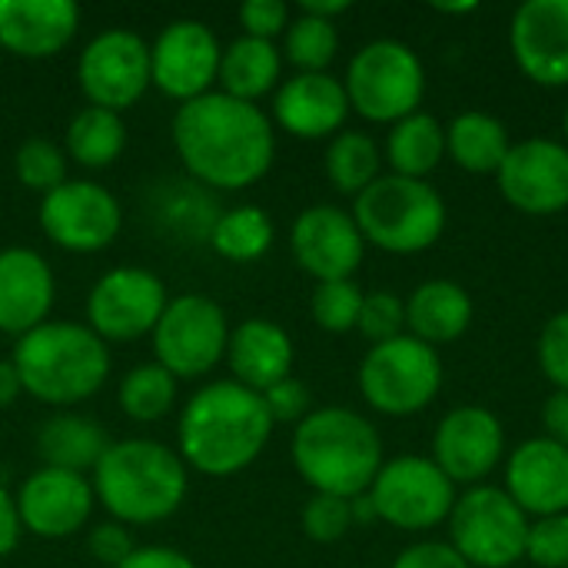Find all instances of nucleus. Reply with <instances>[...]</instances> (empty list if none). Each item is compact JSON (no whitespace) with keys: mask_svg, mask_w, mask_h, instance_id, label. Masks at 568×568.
Instances as JSON below:
<instances>
[{"mask_svg":"<svg viewBox=\"0 0 568 568\" xmlns=\"http://www.w3.org/2000/svg\"><path fill=\"white\" fill-rule=\"evenodd\" d=\"M173 146L186 173L216 190H246L260 183L276 156L273 120L223 90L180 103L173 116Z\"/></svg>","mask_w":568,"mask_h":568,"instance_id":"obj_1","label":"nucleus"},{"mask_svg":"<svg viewBox=\"0 0 568 568\" xmlns=\"http://www.w3.org/2000/svg\"><path fill=\"white\" fill-rule=\"evenodd\" d=\"M273 436V419L260 393L220 379L203 386L180 416V459L213 479L243 473Z\"/></svg>","mask_w":568,"mask_h":568,"instance_id":"obj_2","label":"nucleus"},{"mask_svg":"<svg viewBox=\"0 0 568 568\" xmlns=\"http://www.w3.org/2000/svg\"><path fill=\"white\" fill-rule=\"evenodd\" d=\"M383 463L376 426L346 406L313 409L293 433V466L313 493L356 499L369 493Z\"/></svg>","mask_w":568,"mask_h":568,"instance_id":"obj_3","label":"nucleus"},{"mask_svg":"<svg viewBox=\"0 0 568 568\" xmlns=\"http://www.w3.org/2000/svg\"><path fill=\"white\" fill-rule=\"evenodd\" d=\"M93 496L123 526H153L170 519L190 489L186 463L163 443L123 439L110 443L93 466Z\"/></svg>","mask_w":568,"mask_h":568,"instance_id":"obj_4","label":"nucleus"},{"mask_svg":"<svg viewBox=\"0 0 568 568\" xmlns=\"http://www.w3.org/2000/svg\"><path fill=\"white\" fill-rule=\"evenodd\" d=\"M13 369L23 393L47 406H77L100 393L110 373L106 343L80 323H43L17 339Z\"/></svg>","mask_w":568,"mask_h":568,"instance_id":"obj_5","label":"nucleus"},{"mask_svg":"<svg viewBox=\"0 0 568 568\" xmlns=\"http://www.w3.org/2000/svg\"><path fill=\"white\" fill-rule=\"evenodd\" d=\"M353 220L366 246L393 256H416L443 240L449 213L429 180L383 173L353 200Z\"/></svg>","mask_w":568,"mask_h":568,"instance_id":"obj_6","label":"nucleus"},{"mask_svg":"<svg viewBox=\"0 0 568 568\" xmlns=\"http://www.w3.org/2000/svg\"><path fill=\"white\" fill-rule=\"evenodd\" d=\"M343 87L353 113L369 123L393 126L423 110L426 67L409 43L379 37L353 53Z\"/></svg>","mask_w":568,"mask_h":568,"instance_id":"obj_7","label":"nucleus"},{"mask_svg":"<svg viewBox=\"0 0 568 568\" xmlns=\"http://www.w3.org/2000/svg\"><path fill=\"white\" fill-rule=\"evenodd\" d=\"M356 383L369 409L406 419L436 403L443 389V359L439 349L403 333L389 343L369 346L359 363Z\"/></svg>","mask_w":568,"mask_h":568,"instance_id":"obj_8","label":"nucleus"},{"mask_svg":"<svg viewBox=\"0 0 568 568\" xmlns=\"http://www.w3.org/2000/svg\"><path fill=\"white\" fill-rule=\"evenodd\" d=\"M529 516L506 496L503 486H473L456 496L446 519L449 546L469 568H513L526 559Z\"/></svg>","mask_w":568,"mask_h":568,"instance_id":"obj_9","label":"nucleus"},{"mask_svg":"<svg viewBox=\"0 0 568 568\" xmlns=\"http://www.w3.org/2000/svg\"><path fill=\"white\" fill-rule=\"evenodd\" d=\"M366 496L376 523L399 532H433L449 519L459 489L429 456H396L383 463Z\"/></svg>","mask_w":568,"mask_h":568,"instance_id":"obj_10","label":"nucleus"},{"mask_svg":"<svg viewBox=\"0 0 568 568\" xmlns=\"http://www.w3.org/2000/svg\"><path fill=\"white\" fill-rule=\"evenodd\" d=\"M153 336V353L173 379H200L226 359L230 326L220 303L210 296H176L166 303Z\"/></svg>","mask_w":568,"mask_h":568,"instance_id":"obj_11","label":"nucleus"},{"mask_svg":"<svg viewBox=\"0 0 568 568\" xmlns=\"http://www.w3.org/2000/svg\"><path fill=\"white\" fill-rule=\"evenodd\" d=\"M166 303V286L156 273L116 266L93 283L87 296V320L103 343H133L156 329Z\"/></svg>","mask_w":568,"mask_h":568,"instance_id":"obj_12","label":"nucleus"},{"mask_svg":"<svg viewBox=\"0 0 568 568\" xmlns=\"http://www.w3.org/2000/svg\"><path fill=\"white\" fill-rule=\"evenodd\" d=\"M123 226L116 196L93 180H67L40 200V230L67 253H100Z\"/></svg>","mask_w":568,"mask_h":568,"instance_id":"obj_13","label":"nucleus"},{"mask_svg":"<svg viewBox=\"0 0 568 568\" xmlns=\"http://www.w3.org/2000/svg\"><path fill=\"white\" fill-rule=\"evenodd\" d=\"M509 456L506 426L486 406H456L449 409L433 433V463L459 489L483 486Z\"/></svg>","mask_w":568,"mask_h":568,"instance_id":"obj_14","label":"nucleus"},{"mask_svg":"<svg viewBox=\"0 0 568 568\" xmlns=\"http://www.w3.org/2000/svg\"><path fill=\"white\" fill-rule=\"evenodd\" d=\"M77 80L90 106L120 113L133 106L153 83L150 47L133 30H103L83 47Z\"/></svg>","mask_w":568,"mask_h":568,"instance_id":"obj_15","label":"nucleus"},{"mask_svg":"<svg viewBox=\"0 0 568 568\" xmlns=\"http://www.w3.org/2000/svg\"><path fill=\"white\" fill-rule=\"evenodd\" d=\"M503 200L526 216H559L568 210V146L562 140L529 136L513 143L499 173Z\"/></svg>","mask_w":568,"mask_h":568,"instance_id":"obj_16","label":"nucleus"},{"mask_svg":"<svg viewBox=\"0 0 568 568\" xmlns=\"http://www.w3.org/2000/svg\"><path fill=\"white\" fill-rule=\"evenodd\" d=\"M220 40L203 20H173L150 47V80L170 100L190 103L220 77Z\"/></svg>","mask_w":568,"mask_h":568,"instance_id":"obj_17","label":"nucleus"},{"mask_svg":"<svg viewBox=\"0 0 568 568\" xmlns=\"http://www.w3.org/2000/svg\"><path fill=\"white\" fill-rule=\"evenodd\" d=\"M290 250L303 273H310L316 283H333L356 276L366 256V240L353 213L333 203H316L296 216Z\"/></svg>","mask_w":568,"mask_h":568,"instance_id":"obj_18","label":"nucleus"},{"mask_svg":"<svg viewBox=\"0 0 568 568\" xmlns=\"http://www.w3.org/2000/svg\"><path fill=\"white\" fill-rule=\"evenodd\" d=\"M509 53L536 87H568V0H526L516 7Z\"/></svg>","mask_w":568,"mask_h":568,"instance_id":"obj_19","label":"nucleus"},{"mask_svg":"<svg viewBox=\"0 0 568 568\" xmlns=\"http://www.w3.org/2000/svg\"><path fill=\"white\" fill-rule=\"evenodd\" d=\"M13 499L20 526L37 539H67L80 532L97 503L90 479L50 466L37 469Z\"/></svg>","mask_w":568,"mask_h":568,"instance_id":"obj_20","label":"nucleus"},{"mask_svg":"<svg viewBox=\"0 0 568 568\" xmlns=\"http://www.w3.org/2000/svg\"><path fill=\"white\" fill-rule=\"evenodd\" d=\"M503 489L529 519L568 513V449L546 436L519 443L503 463Z\"/></svg>","mask_w":568,"mask_h":568,"instance_id":"obj_21","label":"nucleus"},{"mask_svg":"<svg viewBox=\"0 0 568 568\" xmlns=\"http://www.w3.org/2000/svg\"><path fill=\"white\" fill-rule=\"evenodd\" d=\"M349 113L346 87L333 73H293L273 97V123L296 140H333Z\"/></svg>","mask_w":568,"mask_h":568,"instance_id":"obj_22","label":"nucleus"},{"mask_svg":"<svg viewBox=\"0 0 568 568\" xmlns=\"http://www.w3.org/2000/svg\"><path fill=\"white\" fill-rule=\"evenodd\" d=\"M53 270L37 250H0V333L27 336L43 326L53 310Z\"/></svg>","mask_w":568,"mask_h":568,"instance_id":"obj_23","label":"nucleus"},{"mask_svg":"<svg viewBox=\"0 0 568 568\" xmlns=\"http://www.w3.org/2000/svg\"><path fill=\"white\" fill-rule=\"evenodd\" d=\"M80 27L73 0H0V50L23 60L60 53Z\"/></svg>","mask_w":568,"mask_h":568,"instance_id":"obj_24","label":"nucleus"},{"mask_svg":"<svg viewBox=\"0 0 568 568\" xmlns=\"http://www.w3.org/2000/svg\"><path fill=\"white\" fill-rule=\"evenodd\" d=\"M293 359H296V349H293L290 333L270 320H246L230 333L226 363H230L233 383L253 393H266L270 386L293 376Z\"/></svg>","mask_w":568,"mask_h":568,"instance_id":"obj_25","label":"nucleus"},{"mask_svg":"<svg viewBox=\"0 0 568 568\" xmlns=\"http://www.w3.org/2000/svg\"><path fill=\"white\" fill-rule=\"evenodd\" d=\"M473 296L456 280H426L406 300V333L433 349L456 343L473 326Z\"/></svg>","mask_w":568,"mask_h":568,"instance_id":"obj_26","label":"nucleus"},{"mask_svg":"<svg viewBox=\"0 0 568 568\" xmlns=\"http://www.w3.org/2000/svg\"><path fill=\"white\" fill-rule=\"evenodd\" d=\"M509 150L506 123L486 110H466L446 123V156L473 176H496Z\"/></svg>","mask_w":568,"mask_h":568,"instance_id":"obj_27","label":"nucleus"},{"mask_svg":"<svg viewBox=\"0 0 568 568\" xmlns=\"http://www.w3.org/2000/svg\"><path fill=\"white\" fill-rule=\"evenodd\" d=\"M383 160L389 163V173L396 176L429 180L446 160V123H439L426 110L393 123L386 133Z\"/></svg>","mask_w":568,"mask_h":568,"instance_id":"obj_28","label":"nucleus"},{"mask_svg":"<svg viewBox=\"0 0 568 568\" xmlns=\"http://www.w3.org/2000/svg\"><path fill=\"white\" fill-rule=\"evenodd\" d=\"M280 73H283V53L276 50L273 40L240 37L223 50L216 80L226 97L256 103L260 97H266L280 87Z\"/></svg>","mask_w":568,"mask_h":568,"instance_id":"obj_29","label":"nucleus"},{"mask_svg":"<svg viewBox=\"0 0 568 568\" xmlns=\"http://www.w3.org/2000/svg\"><path fill=\"white\" fill-rule=\"evenodd\" d=\"M106 433L100 429L97 419L77 416V413H60L47 419L37 433V453L43 466L50 469H67V473H93L100 456L106 453Z\"/></svg>","mask_w":568,"mask_h":568,"instance_id":"obj_30","label":"nucleus"},{"mask_svg":"<svg viewBox=\"0 0 568 568\" xmlns=\"http://www.w3.org/2000/svg\"><path fill=\"white\" fill-rule=\"evenodd\" d=\"M126 150L123 116L100 106H83L67 126V156L87 170H106Z\"/></svg>","mask_w":568,"mask_h":568,"instance_id":"obj_31","label":"nucleus"},{"mask_svg":"<svg viewBox=\"0 0 568 568\" xmlns=\"http://www.w3.org/2000/svg\"><path fill=\"white\" fill-rule=\"evenodd\" d=\"M326 176L339 193L356 200L383 176L379 143L363 130H339L326 146Z\"/></svg>","mask_w":568,"mask_h":568,"instance_id":"obj_32","label":"nucleus"},{"mask_svg":"<svg viewBox=\"0 0 568 568\" xmlns=\"http://www.w3.org/2000/svg\"><path fill=\"white\" fill-rule=\"evenodd\" d=\"M210 246L230 263H253L273 246V220L253 203L233 206L213 220Z\"/></svg>","mask_w":568,"mask_h":568,"instance_id":"obj_33","label":"nucleus"},{"mask_svg":"<svg viewBox=\"0 0 568 568\" xmlns=\"http://www.w3.org/2000/svg\"><path fill=\"white\" fill-rule=\"evenodd\" d=\"M120 409L136 423L163 419L176 403V379L160 363L133 366L120 383Z\"/></svg>","mask_w":568,"mask_h":568,"instance_id":"obj_34","label":"nucleus"},{"mask_svg":"<svg viewBox=\"0 0 568 568\" xmlns=\"http://www.w3.org/2000/svg\"><path fill=\"white\" fill-rule=\"evenodd\" d=\"M339 53V30L333 20L320 17H293L283 33V57L296 67V73H329V63Z\"/></svg>","mask_w":568,"mask_h":568,"instance_id":"obj_35","label":"nucleus"},{"mask_svg":"<svg viewBox=\"0 0 568 568\" xmlns=\"http://www.w3.org/2000/svg\"><path fill=\"white\" fill-rule=\"evenodd\" d=\"M13 173L27 190L47 196L50 190L67 183V153L43 136L23 140L13 156Z\"/></svg>","mask_w":568,"mask_h":568,"instance_id":"obj_36","label":"nucleus"},{"mask_svg":"<svg viewBox=\"0 0 568 568\" xmlns=\"http://www.w3.org/2000/svg\"><path fill=\"white\" fill-rule=\"evenodd\" d=\"M363 290L356 280H333V283H316L310 313L320 329L326 333H349L359 323V306H363Z\"/></svg>","mask_w":568,"mask_h":568,"instance_id":"obj_37","label":"nucleus"},{"mask_svg":"<svg viewBox=\"0 0 568 568\" xmlns=\"http://www.w3.org/2000/svg\"><path fill=\"white\" fill-rule=\"evenodd\" d=\"M353 526H356L353 523V499L313 493L310 503L303 506V532H306V539H313L320 546H333V542L346 539V532Z\"/></svg>","mask_w":568,"mask_h":568,"instance_id":"obj_38","label":"nucleus"},{"mask_svg":"<svg viewBox=\"0 0 568 568\" xmlns=\"http://www.w3.org/2000/svg\"><path fill=\"white\" fill-rule=\"evenodd\" d=\"M356 329L376 346V343H389L396 336L406 333V300L389 293V290H373L363 296L359 306V323Z\"/></svg>","mask_w":568,"mask_h":568,"instance_id":"obj_39","label":"nucleus"},{"mask_svg":"<svg viewBox=\"0 0 568 568\" xmlns=\"http://www.w3.org/2000/svg\"><path fill=\"white\" fill-rule=\"evenodd\" d=\"M526 559L539 568H568V513L529 523Z\"/></svg>","mask_w":568,"mask_h":568,"instance_id":"obj_40","label":"nucleus"},{"mask_svg":"<svg viewBox=\"0 0 568 568\" xmlns=\"http://www.w3.org/2000/svg\"><path fill=\"white\" fill-rule=\"evenodd\" d=\"M536 359L552 389H568V310H559L546 320L536 343Z\"/></svg>","mask_w":568,"mask_h":568,"instance_id":"obj_41","label":"nucleus"},{"mask_svg":"<svg viewBox=\"0 0 568 568\" xmlns=\"http://www.w3.org/2000/svg\"><path fill=\"white\" fill-rule=\"evenodd\" d=\"M263 396V403H266V413H270V419H273V426L276 423H293V426H300L313 409H310V389H306V383H300L296 376H286L283 383H276V386H270L266 393H260Z\"/></svg>","mask_w":568,"mask_h":568,"instance_id":"obj_42","label":"nucleus"},{"mask_svg":"<svg viewBox=\"0 0 568 568\" xmlns=\"http://www.w3.org/2000/svg\"><path fill=\"white\" fill-rule=\"evenodd\" d=\"M240 23H243L246 37L273 40V37L286 33V27H290V7L283 0H246L240 7Z\"/></svg>","mask_w":568,"mask_h":568,"instance_id":"obj_43","label":"nucleus"},{"mask_svg":"<svg viewBox=\"0 0 568 568\" xmlns=\"http://www.w3.org/2000/svg\"><path fill=\"white\" fill-rule=\"evenodd\" d=\"M90 556L100 562V566L120 568L130 556H133V536L123 523H100L93 532H90Z\"/></svg>","mask_w":568,"mask_h":568,"instance_id":"obj_44","label":"nucleus"},{"mask_svg":"<svg viewBox=\"0 0 568 568\" xmlns=\"http://www.w3.org/2000/svg\"><path fill=\"white\" fill-rule=\"evenodd\" d=\"M389 568H469L466 559L449 546V542H436V539H423L406 546Z\"/></svg>","mask_w":568,"mask_h":568,"instance_id":"obj_45","label":"nucleus"},{"mask_svg":"<svg viewBox=\"0 0 568 568\" xmlns=\"http://www.w3.org/2000/svg\"><path fill=\"white\" fill-rule=\"evenodd\" d=\"M542 436L568 449V389H552L542 403Z\"/></svg>","mask_w":568,"mask_h":568,"instance_id":"obj_46","label":"nucleus"},{"mask_svg":"<svg viewBox=\"0 0 568 568\" xmlns=\"http://www.w3.org/2000/svg\"><path fill=\"white\" fill-rule=\"evenodd\" d=\"M120 568H196V562L186 552L170 549V546H143V549H133V556Z\"/></svg>","mask_w":568,"mask_h":568,"instance_id":"obj_47","label":"nucleus"},{"mask_svg":"<svg viewBox=\"0 0 568 568\" xmlns=\"http://www.w3.org/2000/svg\"><path fill=\"white\" fill-rule=\"evenodd\" d=\"M20 532H23V526H20V516H17V499L0 486V559L17 549Z\"/></svg>","mask_w":568,"mask_h":568,"instance_id":"obj_48","label":"nucleus"},{"mask_svg":"<svg viewBox=\"0 0 568 568\" xmlns=\"http://www.w3.org/2000/svg\"><path fill=\"white\" fill-rule=\"evenodd\" d=\"M20 393H23V386H20V376L13 369V363L10 359H0V409L13 406Z\"/></svg>","mask_w":568,"mask_h":568,"instance_id":"obj_49","label":"nucleus"},{"mask_svg":"<svg viewBox=\"0 0 568 568\" xmlns=\"http://www.w3.org/2000/svg\"><path fill=\"white\" fill-rule=\"evenodd\" d=\"M346 10H349V0H303V3H300V13L320 17V20H333V23H336V17L346 13Z\"/></svg>","mask_w":568,"mask_h":568,"instance_id":"obj_50","label":"nucleus"},{"mask_svg":"<svg viewBox=\"0 0 568 568\" xmlns=\"http://www.w3.org/2000/svg\"><path fill=\"white\" fill-rule=\"evenodd\" d=\"M433 10H436V13H473L476 3H436Z\"/></svg>","mask_w":568,"mask_h":568,"instance_id":"obj_51","label":"nucleus"},{"mask_svg":"<svg viewBox=\"0 0 568 568\" xmlns=\"http://www.w3.org/2000/svg\"><path fill=\"white\" fill-rule=\"evenodd\" d=\"M562 143L568 146V106H566V113H562Z\"/></svg>","mask_w":568,"mask_h":568,"instance_id":"obj_52","label":"nucleus"},{"mask_svg":"<svg viewBox=\"0 0 568 568\" xmlns=\"http://www.w3.org/2000/svg\"><path fill=\"white\" fill-rule=\"evenodd\" d=\"M0 568H3V566H0Z\"/></svg>","mask_w":568,"mask_h":568,"instance_id":"obj_53","label":"nucleus"}]
</instances>
